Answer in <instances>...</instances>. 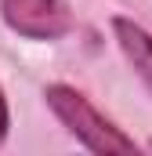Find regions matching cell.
<instances>
[{
	"mask_svg": "<svg viewBox=\"0 0 152 156\" xmlns=\"http://www.w3.org/2000/svg\"><path fill=\"white\" fill-rule=\"evenodd\" d=\"M47 105L91 153H134V138H127L112 120H105L80 91L54 83L47 87Z\"/></svg>",
	"mask_w": 152,
	"mask_h": 156,
	"instance_id": "6da1fadb",
	"label": "cell"
},
{
	"mask_svg": "<svg viewBox=\"0 0 152 156\" xmlns=\"http://www.w3.org/2000/svg\"><path fill=\"white\" fill-rule=\"evenodd\" d=\"M4 22L29 40H58L73 29V11L65 0H0Z\"/></svg>",
	"mask_w": 152,
	"mask_h": 156,
	"instance_id": "7a4b0ae2",
	"label": "cell"
},
{
	"mask_svg": "<svg viewBox=\"0 0 152 156\" xmlns=\"http://www.w3.org/2000/svg\"><path fill=\"white\" fill-rule=\"evenodd\" d=\"M112 29H116V40H119L123 55L138 69V76L152 87V37L138 22H130V18H112Z\"/></svg>",
	"mask_w": 152,
	"mask_h": 156,
	"instance_id": "3957f363",
	"label": "cell"
},
{
	"mask_svg": "<svg viewBox=\"0 0 152 156\" xmlns=\"http://www.w3.org/2000/svg\"><path fill=\"white\" fill-rule=\"evenodd\" d=\"M7 134V102H4V91H0V142Z\"/></svg>",
	"mask_w": 152,
	"mask_h": 156,
	"instance_id": "277c9868",
	"label": "cell"
}]
</instances>
